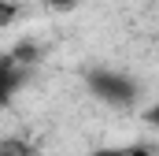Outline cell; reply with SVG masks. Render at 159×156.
Returning <instances> with one entry per match:
<instances>
[{
    "label": "cell",
    "mask_w": 159,
    "mask_h": 156,
    "mask_svg": "<svg viewBox=\"0 0 159 156\" xmlns=\"http://www.w3.org/2000/svg\"><path fill=\"white\" fill-rule=\"evenodd\" d=\"M144 123L159 130V104H152V108H144Z\"/></svg>",
    "instance_id": "cell-6"
},
{
    "label": "cell",
    "mask_w": 159,
    "mask_h": 156,
    "mask_svg": "<svg viewBox=\"0 0 159 156\" xmlns=\"http://www.w3.org/2000/svg\"><path fill=\"white\" fill-rule=\"evenodd\" d=\"M74 4H78V0H48V7H52V11H70Z\"/></svg>",
    "instance_id": "cell-7"
},
{
    "label": "cell",
    "mask_w": 159,
    "mask_h": 156,
    "mask_svg": "<svg viewBox=\"0 0 159 156\" xmlns=\"http://www.w3.org/2000/svg\"><path fill=\"white\" fill-rule=\"evenodd\" d=\"M89 93L96 97V100H104V104H111V108H129L133 100H137V82L129 75H119V71H104V67H96V71H89Z\"/></svg>",
    "instance_id": "cell-1"
},
{
    "label": "cell",
    "mask_w": 159,
    "mask_h": 156,
    "mask_svg": "<svg viewBox=\"0 0 159 156\" xmlns=\"http://www.w3.org/2000/svg\"><path fill=\"white\" fill-rule=\"evenodd\" d=\"M11 56H15L19 63H34V60H37L41 52H37V45H34V41H19V45L11 48Z\"/></svg>",
    "instance_id": "cell-4"
},
{
    "label": "cell",
    "mask_w": 159,
    "mask_h": 156,
    "mask_svg": "<svg viewBox=\"0 0 159 156\" xmlns=\"http://www.w3.org/2000/svg\"><path fill=\"white\" fill-rule=\"evenodd\" d=\"M89 156H156L152 145H144V141H137V145H111V149H96V153Z\"/></svg>",
    "instance_id": "cell-2"
},
{
    "label": "cell",
    "mask_w": 159,
    "mask_h": 156,
    "mask_svg": "<svg viewBox=\"0 0 159 156\" xmlns=\"http://www.w3.org/2000/svg\"><path fill=\"white\" fill-rule=\"evenodd\" d=\"M0 22H4V26H7V22H15V4H11V0H4V4H0Z\"/></svg>",
    "instance_id": "cell-5"
},
{
    "label": "cell",
    "mask_w": 159,
    "mask_h": 156,
    "mask_svg": "<svg viewBox=\"0 0 159 156\" xmlns=\"http://www.w3.org/2000/svg\"><path fill=\"white\" fill-rule=\"evenodd\" d=\"M0 156H34V145L22 138H4L0 141Z\"/></svg>",
    "instance_id": "cell-3"
}]
</instances>
